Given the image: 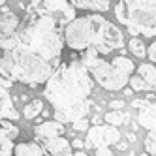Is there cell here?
Here are the masks:
<instances>
[{
  "label": "cell",
  "instance_id": "6da1fadb",
  "mask_svg": "<svg viewBox=\"0 0 156 156\" xmlns=\"http://www.w3.org/2000/svg\"><path fill=\"white\" fill-rule=\"evenodd\" d=\"M94 81L79 60L60 64L45 83V98L53 107V117L60 124L85 119L90 111Z\"/></svg>",
  "mask_w": 156,
  "mask_h": 156
},
{
  "label": "cell",
  "instance_id": "7a4b0ae2",
  "mask_svg": "<svg viewBox=\"0 0 156 156\" xmlns=\"http://www.w3.org/2000/svg\"><path fill=\"white\" fill-rule=\"evenodd\" d=\"M17 47L55 66H60L64 38L60 34L58 23L49 15L27 12V17L17 28Z\"/></svg>",
  "mask_w": 156,
  "mask_h": 156
},
{
  "label": "cell",
  "instance_id": "3957f363",
  "mask_svg": "<svg viewBox=\"0 0 156 156\" xmlns=\"http://www.w3.org/2000/svg\"><path fill=\"white\" fill-rule=\"evenodd\" d=\"M57 68L58 66L19 47L6 51L0 57V75H4L8 81H19L30 85L32 88H36L41 83H47V79Z\"/></svg>",
  "mask_w": 156,
  "mask_h": 156
},
{
  "label": "cell",
  "instance_id": "277c9868",
  "mask_svg": "<svg viewBox=\"0 0 156 156\" xmlns=\"http://www.w3.org/2000/svg\"><path fill=\"white\" fill-rule=\"evenodd\" d=\"M79 62L87 68V72L90 73L92 81H96L102 88L111 90V92L124 88L130 81V77L133 75V70H136V66H133V62L128 57L117 55L115 58L105 60V58L100 57L92 47L83 51Z\"/></svg>",
  "mask_w": 156,
  "mask_h": 156
},
{
  "label": "cell",
  "instance_id": "5b68a950",
  "mask_svg": "<svg viewBox=\"0 0 156 156\" xmlns=\"http://www.w3.org/2000/svg\"><path fill=\"white\" fill-rule=\"evenodd\" d=\"M115 15L132 38H156V0H119Z\"/></svg>",
  "mask_w": 156,
  "mask_h": 156
},
{
  "label": "cell",
  "instance_id": "8992f818",
  "mask_svg": "<svg viewBox=\"0 0 156 156\" xmlns=\"http://www.w3.org/2000/svg\"><path fill=\"white\" fill-rule=\"evenodd\" d=\"M64 43L68 45L72 51H87L88 47H92L94 38H96V28H94V21L90 15L85 17H75L72 19L64 28Z\"/></svg>",
  "mask_w": 156,
  "mask_h": 156
},
{
  "label": "cell",
  "instance_id": "52a82bcc",
  "mask_svg": "<svg viewBox=\"0 0 156 156\" xmlns=\"http://www.w3.org/2000/svg\"><path fill=\"white\" fill-rule=\"evenodd\" d=\"M90 17L94 21V28H96V38L92 43V49L100 57L124 47V36H122V32L117 25L109 23L107 19H104L98 13H90Z\"/></svg>",
  "mask_w": 156,
  "mask_h": 156
},
{
  "label": "cell",
  "instance_id": "ba28073f",
  "mask_svg": "<svg viewBox=\"0 0 156 156\" xmlns=\"http://www.w3.org/2000/svg\"><path fill=\"white\" fill-rule=\"evenodd\" d=\"M27 12L49 15L58 25H68L72 19H75V9L68 0H32Z\"/></svg>",
  "mask_w": 156,
  "mask_h": 156
},
{
  "label": "cell",
  "instance_id": "9c48e42d",
  "mask_svg": "<svg viewBox=\"0 0 156 156\" xmlns=\"http://www.w3.org/2000/svg\"><path fill=\"white\" fill-rule=\"evenodd\" d=\"M120 141V132L115 126L109 124H98V126H90L85 139V147L88 149H102V147H109V145H117Z\"/></svg>",
  "mask_w": 156,
  "mask_h": 156
},
{
  "label": "cell",
  "instance_id": "30bf717a",
  "mask_svg": "<svg viewBox=\"0 0 156 156\" xmlns=\"http://www.w3.org/2000/svg\"><path fill=\"white\" fill-rule=\"evenodd\" d=\"M9 87L12 81L8 79H0V122L2 120H17L19 113L12 104V96H9Z\"/></svg>",
  "mask_w": 156,
  "mask_h": 156
},
{
  "label": "cell",
  "instance_id": "8fae6325",
  "mask_svg": "<svg viewBox=\"0 0 156 156\" xmlns=\"http://www.w3.org/2000/svg\"><path fill=\"white\" fill-rule=\"evenodd\" d=\"M43 154H47V156H73L70 141L64 139L62 136L47 139L45 145H43Z\"/></svg>",
  "mask_w": 156,
  "mask_h": 156
},
{
  "label": "cell",
  "instance_id": "7c38bea8",
  "mask_svg": "<svg viewBox=\"0 0 156 156\" xmlns=\"http://www.w3.org/2000/svg\"><path fill=\"white\" fill-rule=\"evenodd\" d=\"M19 23H21V19L9 8L6 6L0 8V36H9L13 32H17Z\"/></svg>",
  "mask_w": 156,
  "mask_h": 156
},
{
  "label": "cell",
  "instance_id": "4fadbf2b",
  "mask_svg": "<svg viewBox=\"0 0 156 156\" xmlns=\"http://www.w3.org/2000/svg\"><path fill=\"white\" fill-rule=\"evenodd\" d=\"M34 133L38 139H45V141L53 137H60L64 133V124H60L57 120H45L34 128Z\"/></svg>",
  "mask_w": 156,
  "mask_h": 156
},
{
  "label": "cell",
  "instance_id": "5bb4252c",
  "mask_svg": "<svg viewBox=\"0 0 156 156\" xmlns=\"http://www.w3.org/2000/svg\"><path fill=\"white\" fill-rule=\"evenodd\" d=\"M137 122H139V126L147 128L149 132H156V102L154 104H147V102H145L139 107Z\"/></svg>",
  "mask_w": 156,
  "mask_h": 156
},
{
  "label": "cell",
  "instance_id": "9a60e30c",
  "mask_svg": "<svg viewBox=\"0 0 156 156\" xmlns=\"http://www.w3.org/2000/svg\"><path fill=\"white\" fill-rule=\"evenodd\" d=\"M72 8L75 9H90V12H107L111 6V0H68Z\"/></svg>",
  "mask_w": 156,
  "mask_h": 156
},
{
  "label": "cell",
  "instance_id": "2e32d148",
  "mask_svg": "<svg viewBox=\"0 0 156 156\" xmlns=\"http://www.w3.org/2000/svg\"><path fill=\"white\" fill-rule=\"evenodd\" d=\"M137 75L147 83L152 90H156V66L151 62H143L137 66Z\"/></svg>",
  "mask_w": 156,
  "mask_h": 156
},
{
  "label": "cell",
  "instance_id": "e0dca14e",
  "mask_svg": "<svg viewBox=\"0 0 156 156\" xmlns=\"http://www.w3.org/2000/svg\"><path fill=\"white\" fill-rule=\"evenodd\" d=\"M15 156H45L43 154V149L36 143H19L13 149Z\"/></svg>",
  "mask_w": 156,
  "mask_h": 156
},
{
  "label": "cell",
  "instance_id": "ac0fdd59",
  "mask_svg": "<svg viewBox=\"0 0 156 156\" xmlns=\"http://www.w3.org/2000/svg\"><path fill=\"white\" fill-rule=\"evenodd\" d=\"M104 120H105V124L109 126H122V124H126V122L130 120V115L124 113V111H109V113L104 115Z\"/></svg>",
  "mask_w": 156,
  "mask_h": 156
},
{
  "label": "cell",
  "instance_id": "d6986e66",
  "mask_svg": "<svg viewBox=\"0 0 156 156\" xmlns=\"http://www.w3.org/2000/svg\"><path fill=\"white\" fill-rule=\"evenodd\" d=\"M41 111H43V102H41V100H32L30 104L25 105L23 117L30 120V119H36L38 115H41Z\"/></svg>",
  "mask_w": 156,
  "mask_h": 156
},
{
  "label": "cell",
  "instance_id": "ffe728a7",
  "mask_svg": "<svg viewBox=\"0 0 156 156\" xmlns=\"http://www.w3.org/2000/svg\"><path fill=\"white\" fill-rule=\"evenodd\" d=\"M128 47H130V51L136 55L137 58L147 57V47H145V43H143V40H141V38H132V40H130V43H128Z\"/></svg>",
  "mask_w": 156,
  "mask_h": 156
},
{
  "label": "cell",
  "instance_id": "44dd1931",
  "mask_svg": "<svg viewBox=\"0 0 156 156\" xmlns=\"http://www.w3.org/2000/svg\"><path fill=\"white\" fill-rule=\"evenodd\" d=\"M128 85H130V88H132L133 92H145V90H152V88H151V87H149L147 83H145V81L141 79V77L137 75V73L130 77V81H128Z\"/></svg>",
  "mask_w": 156,
  "mask_h": 156
},
{
  "label": "cell",
  "instance_id": "7402d4cb",
  "mask_svg": "<svg viewBox=\"0 0 156 156\" xmlns=\"http://www.w3.org/2000/svg\"><path fill=\"white\" fill-rule=\"evenodd\" d=\"M145 151L149 156H156V132H149L145 137Z\"/></svg>",
  "mask_w": 156,
  "mask_h": 156
},
{
  "label": "cell",
  "instance_id": "603a6c76",
  "mask_svg": "<svg viewBox=\"0 0 156 156\" xmlns=\"http://www.w3.org/2000/svg\"><path fill=\"white\" fill-rule=\"evenodd\" d=\"M12 154H13V141L0 139V156H12Z\"/></svg>",
  "mask_w": 156,
  "mask_h": 156
},
{
  "label": "cell",
  "instance_id": "cb8c5ba5",
  "mask_svg": "<svg viewBox=\"0 0 156 156\" xmlns=\"http://www.w3.org/2000/svg\"><path fill=\"white\" fill-rule=\"evenodd\" d=\"M90 126H88V120L87 119H79V120H75L73 122V130L75 132H85V130H88Z\"/></svg>",
  "mask_w": 156,
  "mask_h": 156
},
{
  "label": "cell",
  "instance_id": "d4e9b609",
  "mask_svg": "<svg viewBox=\"0 0 156 156\" xmlns=\"http://www.w3.org/2000/svg\"><path fill=\"white\" fill-rule=\"evenodd\" d=\"M147 57L151 58V64H156V40L151 41V45L147 47Z\"/></svg>",
  "mask_w": 156,
  "mask_h": 156
},
{
  "label": "cell",
  "instance_id": "484cf974",
  "mask_svg": "<svg viewBox=\"0 0 156 156\" xmlns=\"http://www.w3.org/2000/svg\"><path fill=\"white\" fill-rule=\"evenodd\" d=\"M109 107H111V111H120L122 107H124V100H111Z\"/></svg>",
  "mask_w": 156,
  "mask_h": 156
},
{
  "label": "cell",
  "instance_id": "4316f807",
  "mask_svg": "<svg viewBox=\"0 0 156 156\" xmlns=\"http://www.w3.org/2000/svg\"><path fill=\"white\" fill-rule=\"evenodd\" d=\"M96 156H113V151L109 147H102V149H96Z\"/></svg>",
  "mask_w": 156,
  "mask_h": 156
},
{
  "label": "cell",
  "instance_id": "83f0119b",
  "mask_svg": "<svg viewBox=\"0 0 156 156\" xmlns=\"http://www.w3.org/2000/svg\"><path fill=\"white\" fill-rule=\"evenodd\" d=\"M70 145H72V149H75V151H81V149L85 147V141H81V139H73Z\"/></svg>",
  "mask_w": 156,
  "mask_h": 156
},
{
  "label": "cell",
  "instance_id": "f1b7e54d",
  "mask_svg": "<svg viewBox=\"0 0 156 156\" xmlns=\"http://www.w3.org/2000/svg\"><path fill=\"white\" fill-rule=\"evenodd\" d=\"M117 149H119V151H126V149H128V143H120V141H119V143H117Z\"/></svg>",
  "mask_w": 156,
  "mask_h": 156
},
{
  "label": "cell",
  "instance_id": "f546056e",
  "mask_svg": "<svg viewBox=\"0 0 156 156\" xmlns=\"http://www.w3.org/2000/svg\"><path fill=\"white\" fill-rule=\"evenodd\" d=\"M73 156H88V154H85V152H83V151H77V152H75V154H73Z\"/></svg>",
  "mask_w": 156,
  "mask_h": 156
},
{
  "label": "cell",
  "instance_id": "4dcf8cb0",
  "mask_svg": "<svg viewBox=\"0 0 156 156\" xmlns=\"http://www.w3.org/2000/svg\"><path fill=\"white\" fill-rule=\"evenodd\" d=\"M6 2H8V0H0V8H2V6H4Z\"/></svg>",
  "mask_w": 156,
  "mask_h": 156
},
{
  "label": "cell",
  "instance_id": "1f68e13d",
  "mask_svg": "<svg viewBox=\"0 0 156 156\" xmlns=\"http://www.w3.org/2000/svg\"><path fill=\"white\" fill-rule=\"evenodd\" d=\"M141 156H149V154H147V152H145V154H141Z\"/></svg>",
  "mask_w": 156,
  "mask_h": 156
}]
</instances>
